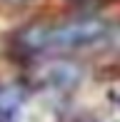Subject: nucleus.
Listing matches in <instances>:
<instances>
[{
	"label": "nucleus",
	"instance_id": "2",
	"mask_svg": "<svg viewBox=\"0 0 120 122\" xmlns=\"http://www.w3.org/2000/svg\"><path fill=\"white\" fill-rule=\"evenodd\" d=\"M15 3H18V0H15Z\"/></svg>",
	"mask_w": 120,
	"mask_h": 122
},
{
	"label": "nucleus",
	"instance_id": "1",
	"mask_svg": "<svg viewBox=\"0 0 120 122\" xmlns=\"http://www.w3.org/2000/svg\"><path fill=\"white\" fill-rule=\"evenodd\" d=\"M108 35V23L103 18H78L55 25H30L20 35V45L33 52H73L90 47Z\"/></svg>",
	"mask_w": 120,
	"mask_h": 122
}]
</instances>
